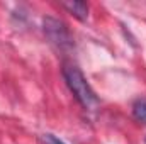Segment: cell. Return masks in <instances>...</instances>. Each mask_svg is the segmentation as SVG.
<instances>
[{"label": "cell", "instance_id": "obj_3", "mask_svg": "<svg viewBox=\"0 0 146 144\" xmlns=\"http://www.w3.org/2000/svg\"><path fill=\"white\" fill-rule=\"evenodd\" d=\"M61 7L66 9L78 20H87V17H88V5L85 2H63Z\"/></svg>", "mask_w": 146, "mask_h": 144}, {"label": "cell", "instance_id": "obj_5", "mask_svg": "<svg viewBox=\"0 0 146 144\" xmlns=\"http://www.w3.org/2000/svg\"><path fill=\"white\" fill-rule=\"evenodd\" d=\"M42 143L44 144H65L61 139H58L54 134H49V132L48 134H42Z\"/></svg>", "mask_w": 146, "mask_h": 144}, {"label": "cell", "instance_id": "obj_2", "mask_svg": "<svg viewBox=\"0 0 146 144\" xmlns=\"http://www.w3.org/2000/svg\"><path fill=\"white\" fill-rule=\"evenodd\" d=\"M42 27H44V34L49 39V42L53 46H56L60 51H70L75 46L72 32L65 22H61L54 17H46L42 22Z\"/></svg>", "mask_w": 146, "mask_h": 144}, {"label": "cell", "instance_id": "obj_1", "mask_svg": "<svg viewBox=\"0 0 146 144\" xmlns=\"http://www.w3.org/2000/svg\"><path fill=\"white\" fill-rule=\"evenodd\" d=\"M63 76L65 81L70 88V92L73 93V97L78 100V104L85 110H95L100 105L99 97L95 95V92L92 90L90 83L87 81L85 75L82 73V70L75 65H65L63 66Z\"/></svg>", "mask_w": 146, "mask_h": 144}, {"label": "cell", "instance_id": "obj_4", "mask_svg": "<svg viewBox=\"0 0 146 144\" xmlns=\"http://www.w3.org/2000/svg\"><path fill=\"white\" fill-rule=\"evenodd\" d=\"M133 115L136 117V120L146 124V97L138 98V100L133 104Z\"/></svg>", "mask_w": 146, "mask_h": 144}]
</instances>
